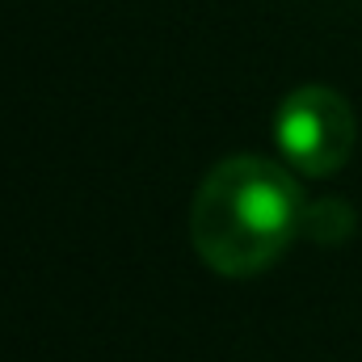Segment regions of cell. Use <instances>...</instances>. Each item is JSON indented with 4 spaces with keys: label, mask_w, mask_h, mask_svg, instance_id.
<instances>
[{
    "label": "cell",
    "mask_w": 362,
    "mask_h": 362,
    "mask_svg": "<svg viewBox=\"0 0 362 362\" xmlns=\"http://www.w3.org/2000/svg\"><path fill=\"white\" fill-rule=\"evenodd\" d=\"M278 152L308 177L337 173L354 152V110L341 93L308 85L282 97L274 114Z\"/></svg>",
    "instance_id": "cell-2"
},
{
    "label": "cell",
    "mask_w": 362,
    "mask_h": 362,
    "mask_svg": "<svg viewBox=\"0 0 362 362\" xmlns=\"http://www.w3.org/2000/svg\"><path fill=\"white\" fill-rule=\"evenodd\" d=\"M303 228V198L295 177L262 156H232L215 165L189 215L198 257L228 278L270 270Z\"/></svg>",
    "instance_id": "cell-1"
}]
</instances>
